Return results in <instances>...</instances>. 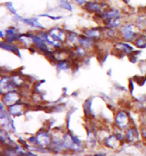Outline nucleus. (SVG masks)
Masks as SVG:
<instances>
[{"instance_id": "7", "label": "nucleus", "mask_w": 146, "mask_h": 156, "mask_svg": "<svg viewBox=\"0 0 146 156\" xmlns=\"http://www.w3.org/2000/svg\"><path fill=\"white\" fill-rule=\"evenodd\" d=\"M141 138L144 142H146V124L143 125V127L141 130Z\"/></svg>"}, {"instance_id": "6", "label": "nucleus", "mask_w": 146, "mask_h": 156, "mask_svg": "<svg viewBox=\"0 0 146 156\" xmlns=\"http://www.w3.org/2000/svg\"><path fill=\"white\" fill-rule=\"evenodd\" d=\"M141 53V50H135L132 52L131 54L128 55V57L129 61L131 62L133 64H135L138 61L139 56L140 55V53Z\"/></svg>"}, {"instance_id": "1", "label": "nucleus", "mask_w": 146, "mask_h": 156, "mask_svg": "<svg viewBox=\"0 0 146 156\" xmlns=\"http://www.w3.org/2000/svg\"><path fill=\"white\" fill-rule=\"evenodd\" d=\"M119 33L124 41L132 43L141 32L135 23H126L120 27Z\"/></svg>"}, {"instance_id": "8", "label": "nucleus", "mask_w": 146, "mask_h": 156, "mask_svg": "<svg viewBox=\"0 0 146 156\" xmlns=\"http://www.w3.org/2000/svg\"><path fill=\"white\" fill-rule=\"evenodd\" d=\"M124 2H125V3H126V4H128V0H122Z\"/></svg>"}, {"instance_id": "3", "label": "nucleus", "mask_w": 146, "mask_h": 156, "mask_svg": "<svg viewBox=\"0 0 146 156\" xmlns=\"http://www.w3.org/2000/svg\"><path fill=\"white\" fill-rule=\"evenodd\" d=\"M141 137V132L137 129L131 128L128 130L127 137L130 142H137L139 141Z\"/></svg>"}, {"instance_id": "4", "label": "nucleus", "mask_w": 146, "mask_h": 156, "mask_svg": "<svg viewBox=\"0 0 146 156\" xmlns=\"http://www.w3.org/2000/svg\"><path fill=\"white\" fill-rule=\"evenodd\" d=\"M135 25L138 29L143 32L146 29V14L145 13H141L137 17L135 21Z\"/></svg>"}, {"instance_id": "2", "label": "nucleus", "mask_w": 146, "mask_h": 156, "mask_svg": "<svg viewBox=\"0 0 146 156\" xmlns=\"http://www.w3.org/2000/svg\"><path fill=\"white\" fill-rule=\"evenodd\" d=\"M133 45L139 50H143L146 49V33L141 32L134 41L132 42Z\"/></svg>"}, {"instance_id": "5", "label": "nucleus", "mask_w": 146, "mask_h": 156, "mask_svg": "<svg viewBox=\"0 0 146 156\" xmlns=\"http://www.w3.org/2000/svg\"><path fill=\"white\" fill-rule=\"evenodd\" d=\"M119 123L122 127H126L129 124V118L125 113L122 112L119 115Z\"/></svg>"}]
</instances>
